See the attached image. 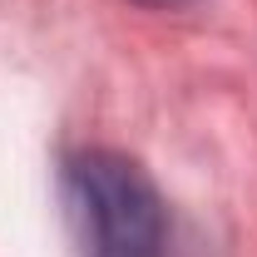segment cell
<instances>
[{
  "label": "cell",
  "instance_id": "6da1fadb",
  "mask_svg": "<svg viewBox=\"0 0 257 257\" xmlns=\"http://www.w3.org/2000/svg\"><path fill=\"white\" fill-rule=\"evenodd\" d=\"M64 203L79 257H163L168 208L144 163L114 149H84L64 163Z\"/></svg>",
  "mask_w": 257,
  "mask_h": 257
},
{
  "label": "cell",
  "instance_id": "7a4b0ae2",
  "mask_svg": "<svg viewBox=\"0 0 257 257\" xmlns=\"http://www.w3.org/2000/svg\"><path fill=\"white\" fill-rule=\"evenodd\" d=\"M139 5H149V10H178V5H188V0H139Z\"/></svg>",
  "mask_w": 257,
  "mask_h": 257
}]
</instances>
